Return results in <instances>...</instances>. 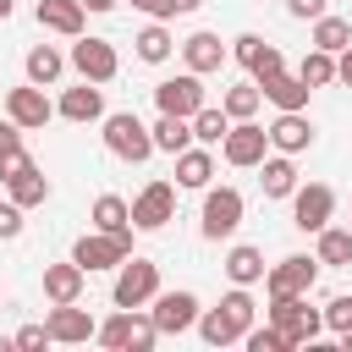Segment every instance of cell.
Here are the masks:
<instances>
[{"label":"cell","mask_w":352,"mask_h":352,"mask_svg":"<svg viewBox=\"0 0 352 352\" xmlns=\"http://www.w3.org/2000/svg\"><path fill=\"white\" fill-rule=\"evenodd\" d=\"M264 319L286 336V346H314L324 330V308H308V292L302 297H270Z\"/></svg>","instance_id":"6da1fadb"},{"label":"cell","mask_w":352,"mask_h":352,"mask_svg":"<svg viewBox=\"0 0 352 352\" xmlns=\"http://www.w3.org/2000/svg\"><path fill=\"white\" fill-rule=\"evenodd\" d=\"M94 341L110 346V352H148V346L160 341V324H154V314H143V308H116V314L99 324Z\"/></svg>","instance_id":"7a4b0ae2"},{"label":"cell","mask_w":352,"mask_h":352,"mask_svg":"<svg viewBox=\"0 0 352 352\" xmlns=\"http://www.w3.org/2000/svg\"><path fill=\"white\" fill-rule=\"evenodd\" d=\"M104 148L116 154V160H126V165H143L148 154H154V132L132 116V110H116V116H104Z\"/></svg>","instance_id":"3957f363"},{"label":"cell","mask_w":352,"mask_h":352,"mask_svg":"<svg viewBox=\"0 0 352 352\" xmlns=\"http://www.w3.org/2000/svg\"><path fill=\"white\" fill-rule=\"evenodd\" d=\"M154 292H160V264L126 253V258L116 264V286H110L116 308H143V302H154Z\"/></svg>","instance_id":"277c9868"},{"label":"cell","mask_w":352,"mask_h":352,"mask_svg":"<svg viewBox=\"0 0 352 352\" xmlns=\"http://www.w3.org/2000/svg\"><path fill=\"white\" fill-rule=\"evenodd\" d=\"M132 231L138 226H126V231H82L77 236V248H72V258L94 275V270H116L126 253H132Z\"/></svg>","instance_id":"5b68a950"},{"label":"cell","mask_w":352,"mask_h":352,"mask_svg":"<svg viewBox=\"0 0 352 352\" xmlns=\"http://www.w3.org/2000/svg\"><path fill=\"white\" fill-rule=\"evenodd\" d=\"M242 192L236 187H204V220H198V231L209 236V242H220V236H231L236 226H242Z\"/></svg>","instance_id":"8992f818"},{"label":"cell","mask_w":352,"mask_h":352,"mask_svg":"<svg viewBox=\"0 0 352 352\" xmlns=\"http://www.w3.org/2000/svg\"><path fill=\"white\" fill-rule=\"evenodd\" d=\"M330 214H336V187L330 182H308V187H297L292 192V226L297 231H324L330 226Z\"/></svg>","instance_id":"52a82bcc"},{"label":"cell","mask_w":352,"mask_h":352,"mask_svg":"<svg viewBox=\"0 0 352 352\" xmlns=\"http://www.w3.org/2000/svg\"><path fill=\"white\" fill-rule=\"evenodd\" d=\"M314 275H319V253L314 258L292 253V258H280V264L264 270V292L270 297H302V292H314Z\"/></svg>","instance_id":"ba28073f"},{"label":"cell","mask_w":352,"mask_h":352,"mask_svg":"<svg viewBox=\"0 0 352 352\" xmlns=\"http://www.w3.org/2000/svg\"><path fill=\"white\" fill-rule=\"evenodd\" d=\"M154 104L165 110V116H198L209 99H204V77L198 72H182V77H165V82H154Z\"/></svg>","instance_id":"9c48e42d"},{"label":"cell","mask_w":352,"mask_h":352,"mask_svg":"<svg viewBox=\"0 0 352 352\" xmlns=\"http://www.w3.org/2000/svg\"><path fill=\"white\" fill-rule=\"evenodd\" d=\"M220 154H226V165L253 170V165L270 154V126H258V121H231V132H226Z\"/></svg>","instance_id":"30bf717a"},{"label":"cell","mask_w":352,"mask_h":352,"mask_svg":"<svg viewBox=\"0 0 352 352\" xmlns=\"http://www.w3.org/2000/svg\"><path fill=\"white\" fill-rule=\"evenodd\" d=\"M66 60H72V72H77V77H88V82H110V77L121 72V55H116V44H110V38H77Z\"/></svg>","instance_id":"8fae6325"},{"label":"cell","mask_w":352,"mask_h":352,"mask_svg":"<svg viewBox=\"0 0 352 352\" xmlns=\"http://www.w3.org/2000/svg\"><path fill=\"white\" fill-rule=\"evenodd\" d=\"M154 324H160V336H187V330H198V297L192 292H154Z\"/></svg>","instance_id":"7c38bea8"},{"label":"cell","mask_w":352,"mask_h":352,"mask_svg":"<svg viewBox=\"0 0 352 352\" xmlns=\"http://www.w3.org/2000/svg\"><path fill=\"white\" fill-rule=\"evenodd\" d=\"M6 116H11L22 132H38V126L55 116V104H50V94H44L38 82H22V88H6Z\"/></svg>","instance_id":"4fadbf2b"},{"label":"cell","mask_w":352,"mask_h":352,"mask_svg":"<svg viewBox=\"0 0 352 352\" xmlns=\"http://www.w3.org/2000/svg\"><path fill=\"white\" fill-rule=\"evenodd\" d=\"M165 220H176V187H170V182H148V187L132 198V226H138V231H160Z\"/></svg>","instance_id":"5bb4252c"},{"label":"cell","mask_w":352,"mask_h":352,"mask_svg":"<svg viewBox=\"0 0 352 352\" xmlns=\"http://www.w3.org/2000/svg\"><path fill=\"white\" fill-rule=\"evenodd\" d=\"M44 324H50V341H60V346H82V341H94V336H99L94 314H88V308H77V302H55Z\"/></svg>","instance_id":"9a60e30c"},{"label":"cell","mask_w":352,"mask_h":352,"mask_svg":"<svg viewBox=\"0 0 352 352\" xmlns=\"http://www.w3.org/2000/svg\"><path fill=\"white\" fill-rule=\"evenodd\" d=\"M55 116H66V121H77V126H88V121H104V88L82 77L77 88H66V94H60Z\"/></svg>","instance_id":"2e32d148"},{"label":"cell","mask_w":352,"mask_h":352,"mask_svg":"<svg viewBox=\"0 0 352 352\" xmlns=\"http://www.w3.org/2000/svg\"><path fill=\"white\" fill-rule=\"evenodd\" d=\"M38 28L60 33V38H82V22H88V6L82 0H38Z\"/></svg>","instance_id":"e0dca14e"},{"label":"cell","mask_w":352,"mask_h":352,"mask_svg":"<svg viewBox=\"0 0 352 352\" xmlns=\"http://www.w3.org/2000/svg\"><path fill=\"white\" fill-rule=\"evenodd\" d=\"M314 143V121L302 116V110H280L275 121H270V148H280V154H302Z\"/></svg>","instance_id":"ac0fdd59"},{"label":"cell","mask_w":352,"mask_h":352,"mask_svg":"<svg viewBox=\"0 0 352 352\" xmlns=\"http://www.w3.org/2000/svg\"><path fill=\"white\" fill-rule=\"evenodd\" d=\"M182 60H187V72H198V77L220 72V66H226V44H220V33H192V38H182Z\"/></svg>","instance_id":"d6986e66"},{"label":"cell","mask_w":352,"mask_h":352,"mask_svg":"<svg viewBox=\"0 0 352 352\" xmlns=\"http://www.w3.org/2000/svg\"><path fill=\"white\" fill-rule=\"evenodd\" d=\"M82 280H88V270H82L77 258L44 264V297H50V302H77V297H82Z\"/></svg>","instance_id":"ffe728a7"},{"label":"cell","mask_w":352,"mask_h":352,"mask_svg":"<svg viewBox=\"0 0 352 352\" xmlns=\"http://www.w3.org/2000/svg\"><path fill=\"white\" fill-rule=\"evenodd\" d=\"M258 88H264V99H270L275 110H308V94H314L297 72H275V77H264Z\"/></svg>","instance_id":"44dd1931"},{"label":"cell","mask_w":352,"mask_h":352,"mask_svg":"<svg viewBox=\"0 0 352 352\" xmlns=\"http://www.w3.org/2000/svg\"><path fill=\"white\" fill-rule=\"evenodd\" d=\"M258 187H264V198H292V192H297V165H292V154H264V160H258Z\"/></svg>","instance_id":"7402d4cb"},{"label":"cell","mask_w":352,"mask_h":352,"mask_svg":"<svg viewBox=\"0 0 352 352\" xmlns=\"http://www.w3.org/2000/svg\"><path fill=\"white\" fill-rule=\"evenodd\" d=\"M264 253L253 248V242H236L231 253H226V275H231V286H253V280H264Z\"/></svg>","instance_id":"603a6c76"},{"label":"cell","mask_w":352,"mask_h":352,"mask_svg":"<svg viewBox=\"0 0 352 352\" xmlns=\"http://www.w3.org/2000/svg\"><path fill=\"white\" fill-rule=\"evenodd\" d=\"M148 132H154V148H160V154L192 148V121H187V116H165V110H160V121H154Z\"/></svg>","instance_id":"cb8c5ba5"},{"label":"cell","mask_w":352,"mask_h":352,"mask_svg":"<svg viewBox=\"0 0 352 352\" xmlns=\"http://www.w3.org/2000/svg\"><path fill=\"white\" fill-rule=\"evenodd\" d=\"M88 226H94V231H126V226H132V204L116 198V192H99L94 209H88Z\"/></svg>","instance_id":"d4e9b609"},{"label":"cell","mask_w":352,"mask_h":352,"mask_svg":"<svg viewBox=\"0 0 352 352\" xmlns=\"http://www.w3.org/2000/svg\"><path fill=\"white\" fill-rule=\"evenodd\" d=\"M132 50H138V60L165 66V60H170V50H176V38H170V28H165V22H148V28L132 38Z\"/></svg>","instance_id":"484cf974"},{"label":"cell","mask_w":352,"mask_h":352,"mask_svg":"<svg viewBox=\"0 0 352 352\" xmlns=\"http://www.w3.org/2000/svg\"><path fill=\"white\" fill-rule=\"evenodd\" d=\"M209 176H214L209 148H182L176 154V187H209Z\"/></svg>","instance_id":"4316f807"},{"label":"cell","mask_w":352,"mask_h":352,"mask_svg":"<svg viewBox=\"0 0 352 352\" xmlns=\"http://www.w3.org/2000/svg\"><path fill=\"white\" fill-rule=\"evenodd\" d=\"M6 192L22 204V209H33V204H44L50 198V176L38 170V165H28V170H16V176H6Z\"/></svg>","instance_id":"83f0119b"},{"label":"cell","mask_w":352,"mask_h":352,"mask_svg":"<svg viewBox=\"0 0 352 352\" xmlns=\"http://www.w3.org/2000/svg\"><path fill=\"white\" fill-rule=\"evenodd\" d=\"M60 72H66V55H60L55 44H33V50H28V82L50 88V82H55Z\"/></svg>","instance_id":"f1b7e54d"},{"label":"cell","mask_w":352,"mask_h":352,"mask_svg":"<svg viewBox=\"0 0 352 352\" xmlns=\"http://www.w3.org/2000/svg\"><path fill=\"white\" fill-rule=\"evenodd\" d=\"M226 132H231V116H226V104H204V110L192 116V143L214 148V143H226Z\"/></svg>","instance_id":"f546056e"},{"label":"cell","mask_w":352,"mask_h":352,"mask_svg":"<svg viewBox=\"0 0 352 352\" xmlns=\"http://www.w3.org/2000/svg\"><path fill=\"white\" fill-rule=\"evenodd\" d=\"M319 264H330V270L352 264V226H324L319 231Z\"/></svg>","instance_id":"4dcf8cb0"},{"label":"cell","mask_w":352,"mask_h":352,"mask_svg":"<svg viewBox=\"0 0 352 352\" xmlns=\"http://www.w3.org/2000/svg\"><path fill=\"white\" fill-rule=\"evenodd\" d=\"M220 104H226V116H231V121H253V116H258V104H264V88H258V82H236V88H226V94H220Z\"/></svg>","instance_id":"1f68e13d"},{"label":"cell","mask_w":352,"mask_h":352,"mask_svg":"<svg viewBox=\"0 0 352 352\" xmlns=\"http://www.w3.org/2000/svg\"><path fill=\"white\" fill-rule=\"evenodd\" d=\"M314 44L330 50V55H341V50L352 44V22H346V16H330V11L314 16Z\"/></svg>","instance_id":"d6a6232c"},{"label":"cell","mask_w":352,"mask_h":352,"mask_svg":"<svg viewBox=\"0 0 352 352\" xmlns=\"http://www.w3.org/2000/svg\"><path fill=\"white\" fill-rule=\"evenodd\" d=\"M297 77H302L308 88H330V82H336V55L314 44V50L302 55V66H297Z\"/></svg>","instance_id":"836d02e7"},{"label":"cell","mask_w":352,"mask_h":352,"mask_svg":"<svg viewBox=\"0 0 352 352\" xmlns=\"http://www.w3.org/2000/svg\"><path fill=\"white\" fill-rule=\"evenodd\" d=\"M220 314L236 324V336H248V330H253V319H258V302L248 297V286H236V292H226V297H220Z\"/></svg>","instance_id":"e575fe53"},{"label":"cell","mask_w":352,"mask_h":352,"mask_svg":"<svg viewBox=\"0 0 352 352\" xmlns=\"http://www.w3.org/2000/svg\"><path fill=\"white\" fill-rule=\"evenodd\" d=\"M198 336H204L209 346H231V341H242V336H236V324H231L220 308H204V314H198Z\"/></svg>","instance_id":"d590c367"},{"label":"cell","mask_w":352,"mask_h":352,"mask_svg":"<svg viewBox=\"0 0 352 352\" xmlns=\"http://www.w3.org/2000/svg\"><path fill=\"white\" fill-rule=\"evenodd\" d=\"M242 341H248V352H292V346H286V336H280L270 319H264V324H253Z\"/></svg>","instance_id":"8d00e7d4"},{"label":"cell","mask_w":352,"mask_h":352,"mask_svg":"<svg viewBox=\"0 0 352 352\" xmlns=\"http://www.w3.org/2000/svg\"><path fill=\"white\" fill-rule=\"evenodd\" d=\"M324 330L330 336H346L352 330V297H330L324 302Z\"/></svg>","instance_id":"74e56055"},{"label":"cell","mask_w":352,"mask_h":352,"mask_svg":"<svg viewBox=\"0 0 352 352\" xmlns=\"http://www.w3.org/2000/svg\"><path fill=\"white\" fill-rule=\"evenodd\" d=\"M248 72H253V82H264V77H275V72H286V55H280L275 44H264V50H258V60H253Z\"/></svg>","instance_id":"f35d334b"},{"label":"cell","mask_w":352,"mask_h":352,"mask_svg":"<svg viewBox=\"0 0 352 352\" xmlns=\"http://www.w3.org/2000/svg\"><path fill=\"white\" fill-rule=\"evenodd\" d=\"M11 236H22V204L16 198L0 204V242H11Z\"/></svg>","instance_id":"ab89813d"},{"label":"cell","mask_w":352,"mask_h":352,"mask_svg":"<svg viewBox=\"0 0 352 352\" xmlns=\"http://www.w3.org/2000/svg\"><path fill=\"white\" fill-rule=\"evenodd\" d=\"M258 50H264V38H258V33H236V38H231V55H236L242 66H253V60H258Z\"/></svg>","instance_id":"60d3db41"},{"label":"cell","mask_w":352,"mask_h":352,"mask_svg":"<svg viewBox=\"0 0 352 352\" xmlns=\"http://www.w3.org/2000/svg\"><path fill=\"white\" fill-rule=\"evenodd\" d=\"M198 6H204V0H154L148 16H154V22H170V16H187V11H198Z\"/></svg>","instance_id":"b9f144b4"},{"label":"cell","mask_w":352,"mask_h":352,"mask_svg":"<svg viewBox=\"0 0 352 352\" xmlns=\"http://www.w3.org/2000/svg\"><path fill=\"white\" fill-rule=\"evenodd\" d=\"M11 341H16L22 352H33V346H50V324H22Z\"/></svg>","instance_id":"7bdbcfd3"},{"label":"cell","mask_w":352,"mask_h":352,"mask_svg":"<svg viewBox=\"0 0 352 352\" xmlns=\"http://www.w3.org/2000/svg\"><path fill=\"white\" fill-rule=\"evenodd\" d=\"M16 148H22V126L6 116V121H0V160H6V154H16Z\"/></svg>","instance_id":"ee69618b"},{"label":"cell","mask_w":352,"mask_h":352,"mask_svg":"<svg viewBox=\"0 0 352 352\" xmlns=\"http://www.w3.org/2000/svg\"><path fill=\"white\" fill-rule=\"evenodd\" d=\"M286 11L302 16V22H314V16H324V0H286Z\"/></svg>","instance_id":"f6af8a7d"},{"label":"cell","mask_w":352,"mask_h":352,"mask_svg":"<svg viewBox=\"0 0 352 352\" xmlns=\"http://www.w3.org/2000/svg\"><path fill=\"white\" fill-rule=\"evenodd\" d=\"M336 82H346V88H352V44L336 55Z\"/></svg>","instance_id":"bcb514c9"},{"label":"cell","mask_w":352,"mask_h":352,"mask_svg":"<svg viewBox=\"0 0 352 352\" xmlns=\"http://www.w3.org/2000/svg\"><path fill=\"white\" fill-rule=\"evenodd\" d=\"M82 6H88V11H94V16H104V11H116V6H121V0H82Z\"/></svg>","instance_id":"7dc6e473"},{"label":"cell","mask_w":352,"mask_h":352,"mask_svg":"<svg viewBox=\"0 0 352 352\" xmlns=\"http://www.w3.org/2000/svg\"><path fill=\"white\" fill-rule=\"evenodd\" d=\"M11 6H16V0H0V22H6V16H11Z\"/></svg>","instance_id":"c3c4849f"},{"label":"cell","mask_w":352,"mask_h":352,"mask_svg":"<svg viewBox=\"0 0 352 352\" xmlns=\"http://www.w3.org/2000/svg\"><path fill=\"white\" fill-rule=\"evenodd\" d=\"M11 346H16V341H11V336H0V352H11Z\"/></svg>","instance_id":"681fc988"},{"label":"cell","mask_w":352,"mask_h":352,"mask_svg":"<svg viewBox=\"0 0 352 352\" xmlns=\"http://www.w3.org/2000/svg\"><path fill=\"white\" fill-rule=\"evenodd\" d=\"M132 6H138V11H154V0H132Z\"/></svg>","instance_id":"f907efd6"},{"label":"cell","mask_w":352,"mask_h":352,"mask_svg":"<svg viewBox=\"0 0 352 352\" xmlns=\"http://www.w3.org/2000/svg\"><path fill=\"white\" fill-rule=\"evenodd\" d=\"M341 346H346V352H352V330H346V336H341Z\"/></svg>","instance_id":"816d5d0a"},{"label":"cell","mask_w":352,"mask_h":352,"mask_svg":"<svg viewBox=\"0 0 352 352\" xmlns=\"http://www.w3.org/2000/svg\"><path fill=\"white\" fill-rule=\"evenodd\" d=\"M346 226H352V220H346Z\"/></svg>","instance_id":"f5cc1de1"}]
</instances>
